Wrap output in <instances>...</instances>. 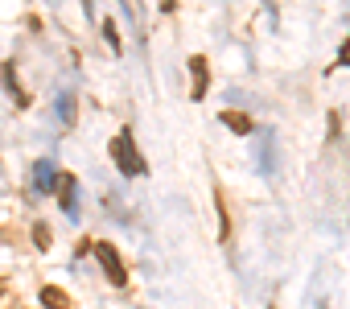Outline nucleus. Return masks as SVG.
Returning <instances> with one entry per match:
<instances>
[{
	"instance_id": "1",
	"label": "nucleus",
	"mask_w": 350,
	"mask_h": 309,
	"mask_svg": "<svg viewBox=\"0 0 350 309\" xmlns=\"http://www.w3.org/2000/svg\"><path fill=\"white\" fill-rule=\"evenodd\" d=\"M107 152L116 157V170L124 174V178H140L148 165H144V157H140V148H136V140H132V132H120L111 144H107Z\"/></svg>"
},
{
	"instance_id": "2",
	"label": "nucleus",
	"mask_w": 350,
	"mask_h": 309,
	"mask_svg": "<svg viewBox=\"0 0 350 309\" xmlns=\"http://www.w3.org/2000/svg\"><path fill=\"white\" fill-rule=\"evenodd\" d=\"M95 260L103 264V272H107V280H111L116 288H124V284H128V268H124L120 252H116L107 239H99V243H95Z\"/></svg>"
},
{
	"instance_id": "3",
	"label": "nucleus",
	"mask_w": 350,
	"mask_h": 309,
	"mask_svg": "<svg viewBox=\"0 0 350 309\" xmlns=\"http://www.w3.org/2000/svg\"><path fill=\"white\" fill-rule=\"evenodd\" d=\"M206 91H211V62H206V54H194L190 58V95L206 99Z\"/></svg>"
},
{
	"instance_id": "4",
	"label": "nucleus",
	"mask_w": 350,
	"mask_h": 309,
	"mask_svg": "<svg viewBox=\"0 0 350 309\" xmlns=\"http://www.w3.org/2000/svg\"><path fill=\"white\" fill-rule=\"evenodd\" d=\"M54 190L62 198V211L66 215H79V182H75V174H58L54 178Z\"/></svg>"
},
{
	"instance_id": "5",
	"label": "nucleus",
	"mask_w": 350,
	"mask_h": 309,
	"mask_svg": "<svg viewBox=\"0 0 350 309\" xmlns=\"http://www.w3.org/2000/svg\"><path fill=\"white\" fill-rule=\"evenodd\" d=\"M0 79H5V87H9V95H13L17 107H29V91L21 87V79H17V62H13V58L0 66Z\"/></svg>"
},
{
	"instance_id": "6",
	"label": "nucleus",
	"mask_w": 350,
	"mask_h": 309,
	"mask_svg": "<svg viewBox=\"0 0 350 309\" xmlns=\"http://www.w3.org/2000/svg\"><path fill=\"white\" fill-rule=\"evenodd\" d=\"M219 124H227V128H231L235 136H247V132L256 128V120H252L247 111H227V107H223V116H219Z\"/></svg>"
},
{
	"instance_id": "7",
	"label": "nucleus",
	"mask_w": 350,
	"mask_h": 309,
	"mask_svg": "<svg viewBox=\"0 0 350 309\" xmlns=\"http://www.w3.org/2000/svg\"><path fill=\"white\" fill-rule=\"evenodd\" d=\"M54 178H58V174H54L50 161H38V165H33V190H38V194H50V190H54Z\"/></svg>"
},
{
	"instance_id": "8",
	"label": "nucleus",
	"mask_w": 350,
	"mask_h": 309,
	"mask_svg": "<svg viewBox=\"0 0 350 309\" xmlns=\"http://www.w3.org/2000/svg\"><path fill=\"white\" fill-rule=\"evenodd\" d=\"M42 305H46V309H70V297H66L62 288L46 284V288H42Z\"/></svg>"
},
{
	"instance_id": "9",
	"label": "nucleus",
	"mask_w": 350,
	"mask_h": 309,
	"mask_svg": "<svg viewBox=\"0 0 350 309\" xmlns=\"http://www.w3.org/2000/svg\"><path fill=\"white\" fill-rule=\"evenodd\" d=\"M75 91H62V99H58V116H62V128H75Z\"/></svg>"
},
{
	"instance_id": "10",
	"label": "nucleus",
	"mask_w": 350,
	"mask_h": 309,
	"mask_svg": "<svg viewBox=\"0 0 350 309\" xmlns=\"http://www.w3.org/2000/svg\"><path fill=\"white\" fill-rule=\"evenodd\" d=\"M215 206H219V223H223V227H219V239H227V235H231V219H227V202H223L219 190H215Z\"/></svg>"
},
{
	"instance_id": "11",
	"label": "nucleus",
	"mask_w": 350,
	"mask_h": 309,
	"mask_svg": "<svg viewBox=\"0 0 350 309\" xmlns=\"http://www.w3.org/2000/svg\"><path fill=\"white\" fill-rule=\"evenodd\" d=\"M103 38H107V46H111L116 54L124 50V42H120V33H116V21H103Z\"/></svg>"
},
{
	"instance_id": "12",
	"label": "nucleus",
	"mask_w": 350,
	"mask_h": 309,
	"mask_svg": "<svg viewBox=\"0 0 350 309\" xmlns=\"http://www.w3.org/2000/svg\"><path fill=\"white\" fill-rule=\"evenodd\" d=\"M33 243H38L42 252L50 247V227H46V223H38V227H33Z\"/></svg>"
},
{
	"instance_id": "13",
	"label": "nucleus",
	"mask_w": 350,
	"mask_h": 309,
	"mask_svg": "<svg viewBox=\"0 0 350 309\" xmlns=\"http://www.w3.org/2000/svg\"><path fill=\"white\" fill-rule=\"evenodd\" d=\"M338 66H350V38L342 42V54H338Z\"/></svg>"
},
{
	"instance_id": "14",
	"label": "nucleus",
	"mask_w": 350,
	"mask_h": 309,
	"mask_svg": "<svg viewBox=\"0 0 350 309\" xmlns=\"http://www.w3.org/2000/svg\"><path fill=\"white\" fill-rule=\"evenodd\" d=\"M157 5H161V13H173V9H178V0H157Z\"/></svg>"
},
{
	"instance_id": "15",
	"label": "nucleus",
	"mask_w": 350,
	"mask_h": 309,
	"mask_svg": "<svg viewBox=\"0 0 350 309\" xmlns=\"http://www.w3.org/2000/svg\"><path fill=\"white\" fill-rule=\"evenodd\" d=\"M0 293H5V280H0Z\"/></svg>"
}]
</instances>
